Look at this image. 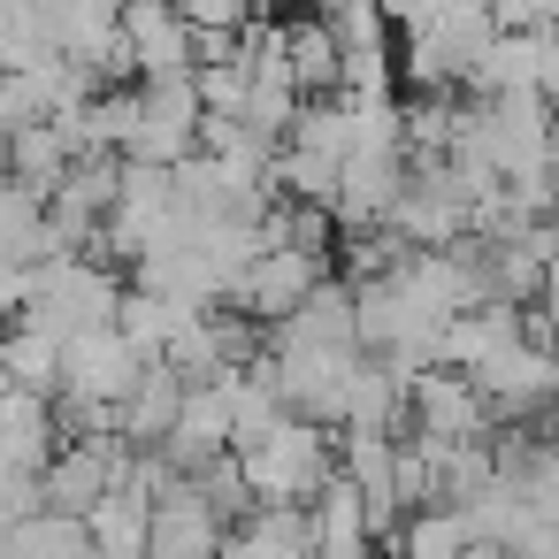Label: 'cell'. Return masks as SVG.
Here are the masks:
<instances>
[{
    "label": "cell",
    "mask_w": 559,
    "mask_h": 559,
    "mask_svg": "<svg viewBox=\"0 0 559 559\" xmlns=\"http://www.w3.org/2000/svg\"><path fill=\"white\" fill-rule=\"evenodd\" d=\"M246 460V483H253V506H314L330 483H337V429L307 421V414H284L261 444L238 452Z\"/></svg>",
    "instance_id": "obj_1"
},
{
    "label": "cell",
    "mask_w": 559,
    "mask_h": 559,
    "mask_svg": "<svg viewBox=\"0 0 559 559\" xmlns=\"http://www.w3.org/2000/svg\"><path fill=\"white\" fill-rule=\"evenodd\" d=\"M498 32H506V24L483 9V0H444L429 24L399 32V78H406L414 93H452V85H467V70L483 62V47H490Z\"/></svg>",
    "instance_id": "obj_2"
},
{
    "label": "cell",
    "mask_w": 559,
    "mask_h": 559,
    "mask_svg": "<svg viewBox=\"0 0 559 559\" xmlns=\"http://www.w3.org/2000/svg\"><path fill=\"white\" fill-rule=\"evenodd\" d=\"M24 314L70 345L78 330H108V322L123 314V284H116V269H100L93 253H55V261L32 269V307H24Z\"/></svg>",
    "instance_id": "obj_3"
},
{
    "label": "cell",
    "mask_w": 559,
    "mask_h": 559,
    "mask_svg": "<svg viewBox=\"0 0 559 559\" xmlns=\"http://www.w3.org/2000/svg\"><path fill=\"white\" fill-rule=\"evenodd\" d=\"M146 376V353L108 322V330H78L62 345V391L55 399H78V406H123L131 383Z\"/></svg>",
    "instance_id": "obj_4"
},
{
    "label": "cell",
    "mask_w": 559,
    "mask_h": 559,
    "mask_svg": "<svg viewBox=\"0 0 559 559\" xmlns=\"http://www.w3.org/2000/svg\"><path fill=\"white\" fill-rule=\"evenodd\" d=\"M322 269H330V261H322L314 246H269V253L230 284V307L253 314V322H292V314L314 299Z\"/></svg>",
    "instance_id": "obj_5"
},
{
    "label": "cell",
    "mask_w": 559,
    "mask_h": 559,
    "mask_svg": "<svg viewBox=\"0 0 559 559\" xmlns=\"http://www.w3.org/2000/svg\"><path fill=\"white\" fill-rule=\"evenodd\" d=\"M406 414H414L421 437H444V444L490 437V399H483V383H475L467 368H444V360L406 383Z\"/></svg>",
    "instance_id": "obj_6"
},
{
    "label": "cell",
    "mask_w": 559,
    "mask_h": 559,
    "mask_svg": "<svg viewBox=\"0 0 559 559\" xmlns=\"http://www.w3.org/2000/svg\"><path fill=\"white\" fill-rule=\"evenodd\" d=\"M62 452V421L47 391H24L0 376V475H47V460Z\"/></svg>",
    "instance_id": "obj_7"
},
{
    "label": "cell",
    "mask_w": 559,
    "mask_h": 559,
    "mask_svg": "<svg viewBox=\"0 0 559 559\" xmlns=\"http://www.w3.org/2000/svg\"><path fill=\"white\" fill-rule=\"evenodd\" d=\"M123 39L139 55V78H185L192 70V16L177 0H123Z\"/></svg>",
    "instance_id": "obj_8"
},
{
    "label": "cell",
    "mask_w": 559,
    "mask_h": 559,
    "mask_svg": "<svg viewBox=\"0 0 559 559\" xmlns=\"http://www.w3.org/2000/svg\"><path fill=\"white\" fill-rule=\"evenodd\" d=\"M314 513V559H376V513H368V498H360V483L337 467V483L307 506Z\"/></svg>",
    "instance_id": "obj_9"
},
{
    "label": "cell",
    "mask_w": 559,
    "mask_h": 559,
    "mask_svg": "<svg viewBox=\"0 0 559 559\" xmlns=\"http://www.w3.org/2000/svg\"><path fill=\"white\" fill-rule=\"evenodd\" d=\"M223 559H314V513L307 506H253L230 521Z\"/></svg>",
    "instance_id": "obj_10"
},
{
    "label": "cell",
    "mask_w": 559,
    "mask_h": 559,
    "mask_svg": "<svg viewBox=\"0 0 559 559\" xmlns=\"http://www.w3.org/2000/svg\"><path fill=\"white\" fill-rule=\"evenodd\" d=\"M85 528H93V544L108 551V559H146V544H154V490L131 475V483H116L93 513H85Z\"/></svg>",
    "instance_id": "obj_11"
},
{
    "label": "cell",
    "mask_w": 559,
    "mask_h": 559,
    "mask_svg": "<svg viewBox=\"0 0 559 559\" xmlns=\"http://www.w3.org/2000/svg\"><path fill=\"white\" fill-rule=\"evenodd\" d=\"M185 391H192V376H177L169 360H146V376L123 399V437L131 444H169V429L185 414Z\"/></svg>",
    "instance_id": "obj_12"
},
{
    "label": "cell",
    "mask_w": 559,
    "mask_h": 559,
    "mask_svg": "<svg viewBox=\"0 0 559 559\" xmlns=\"http://www.w3.org/2000/svg\"><path fill=\"white\" fill-rule=\"evenodd\" d=\"M0 261H55V223H47V200L16 177L0 169Z\"/></svg>",
    "instance_id": "obj_13"
},
{
    "label": "cell",
    "mask_w": 559,
    "mask_h": 559,
    "mask_svg": "<svg viewBox=\"0 0 559 559\" xmlns=\"http://www.w3.org/2000/svg\"><path fill=\"white\" fill-rule=\"evenodd\" d=\"M284 39H292V70H299V93L307 100H337L345 93V39L330 32V16H292L284 24Z\"/></svg>",
    "instance_id": "obj_14"
},
{
    "label": "cell",
    "mask_w": 559,
    "mask_h": 559,
    "mask_svg": "<svg viewBox=\"0 0 559 559\" xmlns=\"http://www.w3.org/2000/svg\"><path fill=\"white\" fill-rule=\"evenodd\" d=\"M0 376L9 383H24V391H62V337L55 330H39L32 314H16L9 330H0Z\"/></svg>",
    "instance_id": "obj_15"
},
{
    "label": "cell",
    "mask_w": 559,
    "mask_h": 559,
    "mask_svg": "<svg viewBox=\"0 0 559 559\" xmlns=\"http://www.w3.org/2000/svg\"><path fill=\"white\" fill-rule=\"evenodd\" d=\"M78 162H85V154L70 146V131H62V123H32V131H16V139H9V169H16L39 200H55V192H62V177H70Z\"/></svg>",
    "instance_id": "obj_16"
},
{
    "label": "cell",
    "mask_w": 559,
    "mask_h": 559,
    "mask_svg": "<svg viewBox=\"0 0 559 559\" xmlns=\"http://www.w3.org/2000/svg\"><path fill=\"white\" fill-rule=\"evenodd\" d=\"M467 521H460V506H421L406 528H399V559H467Z\"/></svg>",
    "instance_id": "obj_17"
},
{
    "label": "cell",
    "mask_w": 559,
    "mask_h": 559,
    "mask_svg": "<svg viewBox=\"0 0 559 559\" xmlns=\"http://www.w3.org/2000/svg\"><path fill=\"white\" fill-rule=\"evenodd\" d=\"M200 78V100H207V116H246L253 108V62L238 55V62H207V70H192Z\"/></svg>",
    "instance_id": "obj_18"
},
{
    "label": "cell",
    "mask_w": 559,
    "mask_h": 559,
    "mask_svg": "<svg viewBox=\"0 0 559 559\" xmlns=\"http://www.w3.org/2000/svg\"><path fill=\"white\" fill-rule=\"evenodd\" d=\"M437 9H444V0H383V16H391L399 32H414V24H429Z\"/></svg>",
    "instance_id": "obj_19"
}]
</instances>
